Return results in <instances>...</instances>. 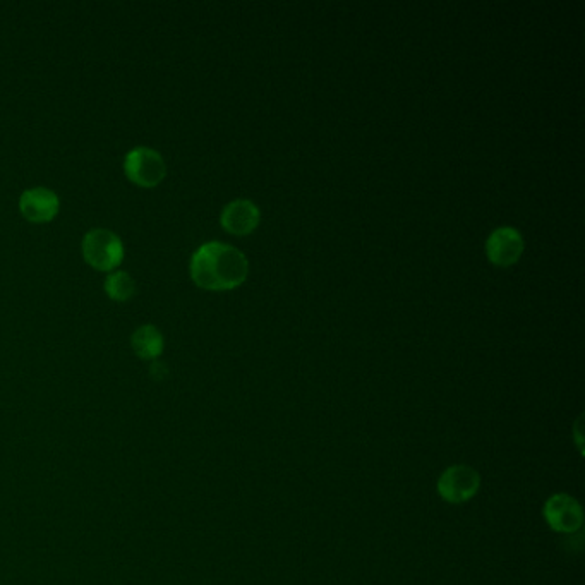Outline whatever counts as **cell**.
Wrapping results in <instances>:
<instances>
[{
    "mask_svg": "<svg viewBox=\"0 0 585 585\" xmlns=\"http://www.w3.org/2000/svg\"><path fill=\"white\" fill-rule=\"evenodd\" d=\"M248 258L225 242H206L191 258V278L205 290L237 289L248 278Z\"/></svg>",
    "mask_w": 585,
    "mask_h": 585,
    "instance_id": "6da1fadb",
    "label": "cell"
},
{
    "mask_svg": "<svg viewBox=\"0 0 585 585\" xmlns=\"http://www.w3.org/2000/svg\"><path fill=\"white\" fill-rule=\"evenodd\" d=\"M83 256L98 272H112L124 260V244L112 230L93 229L83 239Z\"/></svg>",
    "mask_w": 585,
    "mask_h": 585,
    "instance_id": "7a4b0ae2",
    "label": "cell"
},
{
    "mask_svg": "<svg viewBox=\"0 0 585 585\" xmlns=\"http://www.w3.org/2000/svg\"><path fill=\"white\" fill-rule=\"evenodd\" d=\"M124 172L139 187H155L165 179L167 165L158 151L138 146L126 155Z\"/></svg>",
    "mask_w": 585,
    "mask_h": 585,
    "instance_id": "3957f363",
    "label": "cell"
},
{
    "mask_svg": "<svg viewBox=\"0 0 585 585\" xmlns=\"http://www.w3.org/2000/svg\"><path fill=\"white\" fill-rule=\"evenodd\" d=\"M481 486V477L471 465L457 464L448 467L438 479V493L448 503H465L476 496Z\"/></svg>",
    "mask_w": 585,
    "mask_h": 585,
    "instance_id": "277c9868",
    "label": "cell"
},
{
    "mask_svg": "<svg viewBox=\"0 0 585 585\" xmlns=\"http://www.w3.org/2000/svg\"><path fill=\"white\" fill-rule=\"evenodd\" d=\"M543 513L544 519L553 531L565 532V534L579 531L584 522V512L579 501L565 493L551 496L544 505Z\"/></svg>",
    "mask_w": 585,
    "mask_h": 585,
    "instance_id": "5b68a950",
    "label": "cell"
},
{
    "mask_svg": "<svg viewBox=\"0 0 585 585\" xmlns=\"http://www.w3.org/2000/svg\"><path fill=\"white\" fill-rule=\"evenodd\" d=\"M61 208L59 196L49 187H33L26 189L19 198V210L23 217L33 224L52 222Z\"/></svg>",
    "mask_w": 585,
    "mask_h": 585,
    "instance_id": "8992f818",
    "label": "cell"
},
{
    "mask_svg": "<svg viewBox=\"0 0 585 585\" xmlns=\"http://www.w3.org/2000/svg\"><path fill=\"white\" fill-rule=\"evenodd\" d=\"M522 253H524V239L520 236L519 230L512 227L496 229L486 242L488 260L501 268L515 265Z\"/></svg>",
    "mask_w": 585,
    "mask_h": 585,
    "instance_id": "52a82bcc",
    "label": "cell"
},
{
    "mask_svg": "<svg viewBox=\"0 0 585 585\" xmlns=\"http://www.w3.org/2000/svg\"><path fill=\"white\" fill-rule=\"evenodd\" d=\"M261 213L253 201L236 200L225 206L220 224L232 236H249L260 225Z\"/></svg>",
    "mask_w": 585,
    "mask_h": 585,
    "instance_id": "ba28073f",
    "label": "cell"
},
{
    "mask_svg": "<svg viewBox=\"0 0 585 585\" xmlns=\"http://www.w3.org/2000/svg\"><path fill=\"white\" fill-rule=\"evenodd\" d=\"M131 345H133L134 354L141 357L143 361H155L157 357L162 356L165 342L157 326L143 325L133 333Z\"/></svg>",
    "mask_w": 585,
    "mask_h": 585,
    "instance_id": "9c48e42d",
    "label": "cell"
},
{
    "mask_svg": "<svg viewBox=\"0 0 585 585\" xmlns=\"http://www.w3.org/2000/svg\"><path fill=\"white\" fill-rule=\"evenodd\" d=\"M105 292L112 301L126 302L134 296L136 282L129 273H110L109 277L105 278Z\"/></svg>",
    "mask_w": 585,
    "mask_h": 585,
    "instance_id": "30bf717a",
    "label": "cell"
}]
</instances>
